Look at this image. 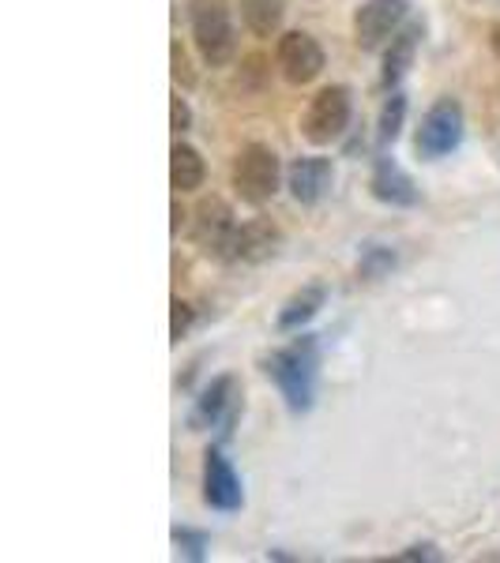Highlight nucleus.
<instances>
[{
    "mask_svg": "<svg viewBox=\"0 0 500 563\" xmlns=\"http://www.w3.org/2000/svg\"><path fill=\"white\" fill-rule=\"evenodd\" d=\"M350 124V90L347 87H324L320 95L308 102L302 117V135L316 147L335 143Z\"/></svg>",
    "mask_w": 500,
    "mask_h": 563,
    "instance_id": "nucleus-4",
    "label": "nucleus"
},
{
    "mask_svg": "<svg viewBox=\"0 0 500 563\" xmlns=\"http://www.w3.org/2000/svg\"><path fill=\"white\" fill-rule=\"evenodd\" d=\"M403 117H406V98L403 95H392L380 109V143H395L399 129H403Z\"/></svg>",
    "mask_w": 500,
    "mask_h": 563,
    "instance_id": "nucleus-18",
    "label": "nucleus"
},
{
    "mask_svg": "<svg viewBox=\"0 0 500 563\" xmlns=\"http://www.w3.org/2000/svg\"><path fill=\"white\" fill-rule=\"evenodd\" d=\"M204 499L218 511H238L241 507V481L233 474L230 459L218 448L207 451V466H204Z\"/></svg>",
    "mask_w": 500,
    "mask_h": 563,
    "instance_id": "nucleus-10",
    "label": "nucleus"
},
{
    "mask_svg": "<svg viewBox=\"0 0 500 563\" xmlns=\"http://www.w3.org/2000/svg\"><path fill=\"white\" fill-rule=\"evenodd\" d=\"M174 76L193 87V71H188V60H185V53H181V45H174Z\"/></svg>",
    "mask_w": 500,
    "mask_h": 563,
    "instance_id": "nucleus-23",
    "label": "nucleus"
},
{
    "mask_svg": "<svg viewBox=\"0 0 500 563\" xmlns=\"http://www.w3.org/2000/svg\"><path fill=\"white\" fill-rule=\"evenodd\" d=\"M493 49L500 53V26H497V31H493Z\"/></svg>",
    "mask_w": 500,
    "mask_h": 563,
    "instance_id": "nucleus-25",
    "label": "nucleus"
},
{
    "mask_svg": "<svg viewBox=\"0 0 500 563\" xmlns=\"http://www.w3.org/2000/svg\"><path fill=\"white\" fill-rule=\"evenodd\" d=\"M241 20L252 38H271L283 26V0H241Z\"/></svg>",
    "mask_w": 500,
    "mask_h": 563,
    "instance_id": "nucleus-15",
    "label": "nucleus"
},
{
    "mask_svg": "<svg viewBox=\"0 0 500 563\" xmlns=\"http://www.w3.org/2000/svg\"><path fill=\"white\" fill-rule=\"evenodd\" d=\"M233 230H238V222H233V211L226 199H218V196L199 199L193 211V238L199 249L215 252V256H226V244H230Z\"/></svg>",
    "mask_w": 500,
    "mask_h": 563,
    "instance_id": "nucleus-8",
    "label": "nucleus"
},
{
    "mask_svg": "<svg viewBox=\"0 0 500 563\" xmlns=\"http://www.w3.org/2000/svg\"><path fill=\"white\" fill-rule=\"evenodd\" d=\"M170 121H174V132H185L188 124H193V109H188L185 98H174V106H170Z\"/></svg>",
    "mask_w": 500,
    "mask_h": 563,
    "instance_id": "nucleus-22",
    "label": "nucleus"
},
{
    "mask_svg": "<svg viewBox=\"0 0 500 563\" xmlns=\"http://www.w3.org/2000/svg\"><path fill=\"white\" fill-rule=\"evenodd\" d=\"M204 158H199L196 147H188V143H174V151H170V185L177 188V192H196L199 185H204Z\"/></svg>",
    "mask_w": 500,
    "mask_h": 563,
    "instance_id": "nucleus-14",
    "label": "nucleus"
},
{
    "mask_svg": "<svg viewBox=\"0 0 500 563\" xmlns=\"http://www.w3.org/2000/svg\"><path fill=\"white\" fill-rule=\"evenodd\" d=\"M290 192H294L297 203H320V199L331 192L335 185V169L327 158H297L294 166H290Z\"/></svg>",
    "mask_w": 500,
    "mask_h": 563,
    "instance_id": "nucleus-11",
    "label": "nucleus"
},
{
    "mask_svg": "<svg viewBox=\"0 0 500 563\" xmlns=\"http://www.w3.org/2000/svg\"><path fill=\"white\" fill-rule=\"evenodd\" d=\"M233 188L244 203L260 207L279 192V154L268 143H249L233 158Z\"/></svg>",
    "mask_w": 500,
    "mask_h": 563,
    "instance_id": "nucleus-3",
    "label": "nucleus"
},
{
    "mask_svg": "<svg viewBox=\"0 0 500 563\" xmlns=\"http://www.w3.org/2000/svg\"><path fill=\"white\" fill-rule=\"evenodd\" d=\"M233 398H238V379L233 376H218L211 379V387L199 395V406H196V424L204 421H218L222 413H233Z\"/></svg>",
    "mask_w": 500,
    "mask_h": 563,
    "instance_id": "nucleus-16",
    "label": "nucleus"
},
{
    "mask_svg": "<svg viewBox=\"0 0 500 563\" xmlns=\"http://www.w3.org/2000/svg\"><path fill=\"white\" fill-rule=\"evenodd\" d=\"M193 327V308H188L185 301H174V323H170V334L177 339H185V331Z\"/></svg>",
    "mask_w": 500,
    "mask_h": 563,
    "instance_id": "nucleus-21",
    "label": "nucleus"
},
{
    "mask_svg": "<svg viewBox=\"0 0 500 563\" xmlns=\"http://www.w3.org/2000/svg\"><path fill=\"white\" fill-rule=\"evenodd\" d=\"M279 225L271 218H249L244 225L233 230L230 244H226V260L233 263H260L268 256H275L279 249Z\"/></svg>",
    "mask_w": 500,
    "mask_h": 563,
    "instance_id": "nucleus-9",
    "label": "nucleus"
},
{
    "mask_svg": "<svg viewBox=\"0 0 500 563\" xmlns=\"http://www.w3.org/2000/svg\"><path fill=\"white\" fill-rule=\"evenodd\" d=\"M324 297H327L324 286H305L302 294H294L283 305V312H279V327H283V331H297V327H305L324 308Z\"/></svg>",
    "mask_w": 500,
    "mask_h": 563,
    "instance_id": "nucleus-17",
    "label": "nucleus"
},
{
    "mask_svg": "<svg viewBox=\"0 0 500 563\" xmlns=\"http://www.w3.org/2000/svg\"><path fill=\"white\" fill-rule=\"evenodd\" d=\"M417 154L422 158H444L463 143V106L456 98H441L430 106V113L422 117V129H417Z\"/></svg>",
    "mask_w": 500,
    "mask_h": 563,
    "instance_id": "nucleus-5",
    "label": "nucleus"
},
{
    "mask_svg": "<svg viewBox=\"0 0 500 563\" xmlns=\"http://www.w3.org/2000/svg\"><path fill=\"white\" fill-rule=\"evenodd\" d=\"M268 372L275 376L290 410L305 413L308 406H313V390H316V342L308 339V334H302L294 346L279 350L275 357H271Z\"/></svg>",
    "mask_w": 500,
    "mask_h": 563,
    "instance_id": "nucleus-2",
    "label": "nucleus"
},
{
    "mask_svg": "<svg viewBox=\"0 0 500 563\" xmlns=\"http://www.w3.org/2000/svg\"><path fill=\"white\" fill-rule=\"evenodd\" d=\"M174 544H177L181 552H185L188 560H204V552H207V538H204V533L185 530V526H177V530H174Z\"/></svg>",
    "mask_w": 500,
    "mask_h": 563,
    "instance_id": "nucleus-20",
    "label": "nucleus"
},
{
    "mask_svg": "<svg viewBox=\"0 0 500 563\" xmlns=\"http://www.w3.org/2000/svg\"><path fill=\"white\" fill-rule=\"evenodd\" d=\"M188 20H193V38L199 57L211 68H226L238 53V34H233L230 4L226 0H188Z\"/></svg>",
    "mask_w": 500,
    "mask_h": 563,
    "instance_id": "nucleus-1",
    "label": "nucleus"
},
{
    "mask_svg": "<svg viewBox=\"0 0 500 563\" xmlns=\"http://www.w3.org/2000/svg\"><path fill=\"white\" fill-rule=\"evenodd\" d=\"M417 42H422V23L403 26V31H395V38L388 42V53H384V84L388 87L399 84V79L406 76V68L414 65Z\"/></svg>",
    "mask_w": 500,
    "mask_h": 563,
    "instance_id": "nucleus-13",
    "label": "nucleus"
},
{
    "mask_svg": "<svg viewBox=\"0 0 500 563\" xmlns=\"http://www.w3.org/2000/svg\"><path fill=\"white\" fill-rule=\"evenodd\" d=\"M372 196L380 199V203H392V207H411L417 199V188L414 180L403 174V169L395 166V162L380 158L377 169H372V180H369Z\"/></svg>",
    "mask_w": 500,
    "mask_h": 563,
    "instance_id": "nucleus-12",
    "label": "nucleus"
},
{
    "mask_svg": "<svg viewBox=\"0 0 500 563\" xmlns=\"http://www.w3.org/2000/svg\"><path fill=\"white\" fill-rule=\"evenodd\" d=\"M275 60H279V71H283L290 84H297V87L313 84V79L324 71L320 42L305 31H286L275 45Z\"/></svg>",
    "mask_w": 500,
    "mask_h": 563,
    "instance_id": "nucleus-7",
    "label": "nucleus"
},
{
    "mask_svg": "<svg viewBox=\"0 0 500 563\" xmlns=\"http://www.w3.org/2000/svg\"><path fill=\"white\" fill-rule=\"evenodd\" d=\"M403 560H436V552L430 549V544H417V549L403 552Z\"/></svg>",
    "mask_w": 500,
    "mask_h": 563,
    "instance_id": "nucleus-24",
    "label": "nucleus"
},
{
    "mask_svg": "<svg viewBox=\"0 0 500 563\" xmlns=\"http://www.w3.org/2000/svg\"><path fill=\"white\" fill-rule=\"evenodd\" d=\"M395 263V256L388 249H380V244H372V249L366 252V260H361V278H369V282H377L380 275H384L388 267Z\"/></svg>",
    "mask_w": 500,
    "mask_h": 563,
    "instance_id": "nucleus-19",
    "label": "nucleus"
},
{
    "mask_svg": "<svg viewBox=\"0 0 500 563\" xmlns=\"http://www.w3.org/2000/svg\"><path fill=\"white\" fill-rule=\"evenodd\" d=\"M406 8L411 0H366L354 12V38L361 49H380L384 42H392L399 23L406 20Z\"/></svg>",
    "mask_w": 500,
    "mask_h": 563,
    "instance_id": "nucleus-6",
    "label": "nucleus"
}]
</instances>
